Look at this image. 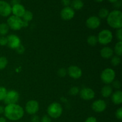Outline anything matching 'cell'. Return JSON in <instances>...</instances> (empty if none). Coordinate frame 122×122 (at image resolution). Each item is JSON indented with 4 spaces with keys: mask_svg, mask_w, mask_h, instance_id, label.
Instances as JSON below:
<instances>
[{
    "mask_svg": "<svg viewBox=\"0 0 122 122\" xmlns=\"http://www.w3.org/2000/svg\"><path fill=\"white\" fill-rule=\"evenodd\" d=\"M5 117L11 121L20 120L25 114L23 108L17 104L6 105L4 112Z\"/></svg>",
    "mask_w": 122,
    "mask_h": 122,
    "instance_id": "1",
    "label": "cell"
},
{
    "mask_svg": "<svg viewBox=\"0 0 122 122\" xmlns=\"http://www.w3.org/2000/svg\"><path fill=\"white\" fill-rule=\"evenodd\" d=\"M107 22L111 27L119 29L122 27V13L119 10H114L109 13Z\"/></svg>",
    "mask_w": 122,
    "mask_h": 122,
    "instance_id": "2",
    "label": "cell"
},
{
    "mask_svg": "<svg viewBox=\"0 0 122 122\" xmlns=\"http://www.w3.org/2000/svg\"><path fill=\"white\" fill-rule=\"evenodd\" d=\"M63 107L61 105L57 102L50 104L47 108V113L48 116L52 119H58L63 113Z\"/></svg>",
    "mask_w": 122,
    "mask_h": 122,
    "instance_id": "3",
    "label": "cell"
},
{
    "mask_svg": "<svg viewBox=\"0 0 122 122\" xmlns=\"http://www.w3.org/2000/svg\"><path fill=\"white\" fill-rule=\"evenodd\" d=\"M113 36L112 31L108 29H103L99 32L97 36L98 42L102 45H106L112 42Z\"/></svg>",
    "mask_w": 122,
    "mask_h": 122,
    "instance_id": "4",
    "label": "cell"
},
{
    "mask_svg": "<svg viewBox=\"0 0 122 122\" xmlns=\"http://www.w3.org/2000/svg\"><path fill=\"white\" fill-rule=\"evenodd\" d=\"M100 77L103 83L106 85H110L115 80L116 72L113 69L107 68L101 72Z\"/></svg>",
    "mask_w": 122,
    "mask_h": 122,
    "instance_id": "5",
    "label": "cell"
},
{
    "mask_svg": "<svg viewBox=\"0 0 122 122\" xmlns=\"http://www.w3.org/2000/svg\"><path fill=\"white\" fill-rule=\"evenodd\" d=\"M7 24L9 28L13 30H19L23 28V20L15 15L10 16L7 19Z\"/></svg>",
    "mask_w": 122,
    "mask_h": 122,
    "instance_id": "6",
    "label": "cell"
},
{
    "mask_svg": "<svg viewBox=\"0 0 122 122\" xmlns=\"http://www.w3.org/2000/svg\"><path fill=\"white\" fill-rule=\"evenodd\" d=\"M20 98L19 92L14 89H11L7 91L5 98L4 100V102L6 105L17 104Z\"/></svg>",
    "mask_w": 122,
    "mask_h": 122,
    "instance_id": "7",
    "label": "cell"
},
{
    "mask_svg": "<svg viewBox=\"0 0 122 122\" xmlns=\"http://www.w3.org/2000/svg\"><path fill=\"white\" fill-rule=\"evenodd\" d=\"M39 110V104L37 101L31 100L27 101L25 106V111L30 115H34L38 112Z\"/></svg>",
    "mask_w": 122,
    "mask_h": 122,
    "instance_id": "8",
    "label": "cell"
},
{
    "mask_svg": "<svg viewBox=\"0 0 122 122\" xmlns=\"http://www.w3.org/2000/svg\"><path fill=\"white\" fill-rule=\"evenodd\" d=\"M7 38V46L12 50H15L21 45V40L17 35L14 34L9 35Z\"/></svg>",
    "mask_w": 122,
    "mask_h": 122,
    "instance_id": "9",
    "label": "cell"
},
{
    "mask_svg": "<svg viewBox=\"0 0 122 122\" xmlns=\"http://www.w3.org/2000/svg\"><path fill=\"white\" fill-rule=\"evenodd\" d=\"M79 95L81 98L83 100L89 101L95 98V93L92 88L85 87L80 90Z\"/></svg>",
    "mask_w": 122,
    "mask_h": 122,
    "instance_id": "10",
    "label": "cell"
},
{
    "mask_svg": "<svg viewBox=\"0 0 122 122\" xmlns=\"http://www.w3.org/2000/svg\"><path fill=\"white\" fill-rule=\"evenodd\" d=\"M67 75L74 79H78L82 76V69L77 66H70L67 70Z\"/></svg>",
    "mask_w": 122,
    "mask_h": 122,
    "instance_id": "11",
    "label": "cell"
},
{
    "mask_svg": "<svg viewBox=\"0 0 122 122\" xmlns=\"http://www.w3.org/2000/svg\"><path fill=\"white\" fill-rule=\"evenodd\" d=\"M92 109L97 113H102L107 108V103L103 100H97L92 104Z\"/></svg>",
    "mask_w": 122,
    "mask_h": 122,
    "instance_id": "12",
    "label": "cell"
},
{
    "mask_svg": "<svg viewBox=\"0 0 122 122\" xmlns=\"http://www.w3.org/2000/svg\"><path fill=\"white\" fill-rule=\"evenodd\" d=\"M11 14V5L5 1L0 0V15L2 17L9 16Z\"/></svg>",
    "mask_w": 122,
    "mask_h": 122,
    "instance_id": "13",
    "label": "cell"
},
{
    "mask_svg": "<svg viewBox=\"0 0 122 122\" xmlns=\"http://www.w3.org/2000/svg\"><path fill=\"white\" fill-rule=\"evenodd\" d=\"M101 25V20L97 16H91L87 19L86 25L87 27L92 30L97 29Z\"/></svg>",
    "mask_w": 122,
    "mask_h": 122,
    "instance_id": "14",
    "label": "cell"
},
{
    "mask_svg": "<svg viewBox=\"0 0 122 122\" xmlns=\"http://www.w3.org/2000/svg\"><path fill=\"white\" fill-rule=\"evenodd\" d=\"M75 10L71 7H64L60 12V16L64 20H70L74 17Z\"/></svg>",
    "mask_w": 122,
    "mask_h": 122,
    "instance_id": "15",
    "label": "cell"
},
{
    "mask_svg": "<svg viewBox=\"0 0 122 122\" xmlns=\"http://www.w3.org/2000/svg\"><path fill=\"white\" fill-rule=\"evenodd\" d=\"M25 11L26 10L25 7L20 4L11 6V13H13V15L21 18L22 17Z\"/></svg>",
    "mask_w": 122,
    "mask_h": 122,
    "instance_id": "16",
    "label": "cell"
},
{
    "mask_svg": "<svg viewBox=\"0 0 122 122\" xmlns=\"http://www.w3.org/2000/svg\"><path fill=\"white\" fill-rule=\"evenodd\" d=\"M114 51L113 49L109 46H104L100 51V55L101 57L105 59H109L113 56Z\"/></svg>",
    "mask_w": 122,
    "mask_h": 122,
    "instance_id": "17",
    "label": "cell"
},
{
    "mask_svg": "<svg viewBox=\"0 0 122 122\" xmlns=\"http://www.w3.org/2000/svg\"><path fill=\"white\" fill-rule=\"evenodd\" d=\"M112 101L115 105H120L122 103V92L120 90H117L112 94Z\"/></svg>",
    "mask_w": 122,
    "mask_h": 122,
    "instance_id": "18",
    "label": "cell"
},
{
    "mask_svg": "<svg viewBox=\"0 0 122 122\" xmlns=\"http://www.w3.org/2000/svg\"><path fill=\"white\" fill-rule=\"evenodd\" d=\"M101 94L104 98L110 97L113 94V87L110 85L104 86L101 89Z\"/></svg>",
    "mask_w": 122,
    "mask_h": 122,
    "instance_id": "19",
    "label": "cell"
},
{
    "mask_svg": "<svg viewBox=\"0 0 122 122\" xmlns=\"http://www.w3.org/2000/svg\"><path fill=\"white\" fill-rule=\"evenodd\" d=\"M71 8L75 10H79L83 8L84 4L82 0H73L71 3Z\"/></svg>",
    "mask_w": 122,
    "mask_h": 122,
    "instance_id": "20",
    "label": "cell"
},
{
    "mask_svg": "<svg viewBox=\"0 0 122 122\" xmlns=\"http://www.w3.org/2000/svg\"><path fill=\"white\" fill-rule=\"evenodd\" d=\"M114 52L116 54V56L119 57H121L122 56V41H118L116 44L114 48Z\"/></svg>",
    "mask_w": 122,
    "mask_h": 122,
    "instance_id": "21",
    "label": "cell"
},
{
    "mask_svg": "<svg viewBox=\"0 0 122 122\" xmlns=\"http://www.w3.org/2000/svg\"><path fill=\"white\" fill-rule=\"evenodd\" d=\"M9 27L5 23L0 24V36H5L9 32Z\"/></svg>",
    "mask_w": 122,
    "mask_h": 122,
    "instance_id": "22",
    "label": "cell"
},
{
    "mask_svg": "<svg viewBox=\"0 0 122 122\" xmlns=\"http://www.w3.org/2000/svg\"><path fill=\"white\" fill-rule=\"evenodd\" d=\"M87 42L89 45L94 46L98 44L97 36L95 35H90L87 38Z\"/></svg>",
    "mask_w": 122,
    "mask_h": 122,
    "instance_id": "23",
    "label": "cell"
},
{
    "mask_svg": "<svg viewBox=\"0 0 122 122\" xmlns=\"http://www.w3.org/2000/svg\"><path fill=\"white\" fill-rule=\"evenodd\" d=\"M109 11L106 8H102L98 12V17L100 19H107L109 14Z\"/></svg>",
    "mask_w": 122,
    "mask_h": 122,
    "instance_id": "24",
    "label": "cell"
},
{
    "mask_svg": "<svg viewBox=\"0 0 122 122\" xmlns=\"http://www.w3.org/2000/svg\"><path fill=\"white\" fill-rule=\"evenodd\" d=\"M33 15L32 12L28 10H26V11L24 13L23 15L22 16V20H23V21H26V22L29 23L33 19Z\"/></svg>",
    "mask_w": 122,
    "mask_h": 122,
    "instance_id": "25",
    "label": "cell"
},
{
    "mask_svg": "<svg viewBox=\"0 0 122 122\" xmlns=\"http://www.w3.org/2000/svg\"><path fill=\"white\" fill-rule=\"evenodd\" d=\"M121 63V58L117 56H113L111 58V64L114 67L118 66Z\"/></svg>",
    "mask_w": 122,
    "mask_h": 122,
    "instance_id": "26",
    "label": "cell"
},
{
    "mask_svg": "<svg viewBox=\"0 0 122 122\" xmlns=\"http://www.w3.org/2000/svg\"><path fill=\"white\" fill-rule=\"evenodd\" d=\"M8 63V60L5 57L0 56V70L4 69L7 67Z\"/></svg>",
    "mask_w": 122,
    "mask_h": 122,
    "instance_id": "27",
    "label": "cell"
},
{
    "mask_svg": "<svg viewBox=\"0 0 122 122\" xmlns=\"http://www.w3.org/2000/svg\"><path fill=\"white\" fill-rule=\"evenodd\" d=\"M7 89L5 87L0 86V101H4L7 93Z\"/></svg>",
    "mask_w": 122,
    "mask_h": 122,
    "instance_id": "28",
    "label": "cell"
},
{
    "mask_svg": "<svg viewBox=\"0 0 122 122\" xmlns=\"http://www.w3.org/2000/svg\"><path fill=\"white\" fill-rule=\"evenodd\" d=\"M80 89L77 86H72L69 90V94L71 96H76L79 93Z\"/></svg>",
    "mask_w": 122,
    "mask_h": 122,
    "instance_id": "29",
    "label": "cell"
},
{
    "mask_svg": "<svg viewBox=\"0 0 122 122\" xmlns=\"http://www.w3.org/2000/svg\"><path fill=\"white\" fill-rule=\"evenodd\" d=\"M112 87L114 88V89H117V90H119L121 88L122 85L120 81L119 80H114L113 82H112Z\"/></svg>",
    "mask_w": 122,
    "mask_h": 122,
    "instance_id": "30",
    "label": "cell"
},
{
    "mask_svg": "<svg viewBox=\"0 0 122 122\" xmlns=\"http://www.w3.org/2000/svg\"><path fill=\"white\" fill-rule=\"evenodd\" d=\"M58 75L60 77H65L67 75V69H64V68H61L58 70Z\"/></svg>",
    "mask_w": 122,
    "mask_h": 122,
    "instance_id": "31",
    "label": "cell"
},
{
    "mask_svg": "<svg viewBox=\"0 0 122 122\" xmlns=\"http://www.w3.org/2000/svg\"><path fill=\"white\" fill-rule=\"evenodd\" d=\"M7 45V38L5 36H0V46Z\"/></svg>",
    "mask_w": 122,
    "mask_h": 122,
    "instance_id": "32",
    "label": "cell"
},
{
    "mask_svg": "<svg viewBox=\"0 0 122 122\" xmlns=\"http://www.w3.org/2000/svg\"><path fill=\"white\" fill-rule=\"evenodd\" d=\"M115 116L116 118L119 120H122V107H120L116 110L115 113Z\"/></svg>",
    "mask_w": 122,
    "mask_h": 122,
    "instance_id": "33",
    "label": "cell"
},
{
    "mask_svg": "<svg viewBox=\"0 0 122 122\" xmlns=\"http://www.w3.org/2000/svg\"><path fill=\"white\" fill-rule=\"evenodd\" d=\"M116 36L117 39L119 40V41H122V29H117L116 33Z\"/></svg>",
    "mask_w": 122,
    "mask_h": 122,
    "instance_id": "34",
    "label": "cell"
},
{
    "mask_svg": "<svg viewBox=\"0 0 122 122\" xmlns=\"http://www.w3.org/2000/svg\"><path fill=\"white\" fill-rule=\"evenodd\" d=\"M15 51L17 52L18 54H22L24 53V52L25 51V46L23 45H20V46H18L16 49H15Z\"/></svg>",
    "mask_w": 122,
    "mask_h": 122,
    "instance_id": "35",
    "label": "cell"
},
{
    "mask_svg": "<svg viewBox=\"0 0 122 122\" xmlns=\"http://www.w3.org/2000/svg\"><path fill=\"white\" fill-rule=\"evenodd\" d=\"M30 122H40L41 119L38 115L34 114V115H32V117H31V119H30Z\"/></svg>",
    "mask_w": 122,
    "mask_h": 122,
    "instance_id": "36",
    "label": "cell"
},
{
    "mask_svg": "<svg viewBox=\"0 0 122 122\" xmlns=\"http://www.w3.org/2000/svg\"><path fill=\"white\" fill-rule=\"evenodd\" d=\"M41 122H51V119L48 116L45 115L42 117Z\"/></svg>",
    "mask_w": 122,
    "mask_h": 122,
    "instance_id": "37",
    "label": "cell"
},
{
    "mask_svg": "<svg viewBox=\"0 0 122 122\" xmlns=\"http://www.w3.org/2000/svg\"><path fill=\"white\" fill-rule=\"evenodd\" d=\"M85 122H98L96 118L94 117L91 116L87 118V119L85 120Z\"/></svg>",
    "mask_w": 122,
    "mask_h": 122,
    "instance_id": "38",
    "label": "cell"
},
{
    "mask_svg": "<svg viewBox=\"0 0 122 122\" xmlns=\"http://www.w3.org/2000/svg\"><path fill=\"white\" fill-rule=\"evenodd\" d=\"M61 2L64 7H69V5L71 4L70 0H61Z\"/></svg>",
    "mask_w": 122,
    "mask_h": 122,
    "instance_id": "39",
    "label": "cell"
},
{
    "mask_svg": "<svg viewBox=\"0 0 122 122\" xmlns=\"http://www.w3.org/2000/svg\"><path fill=\"white\" fill-rule=\"evenodd\" d=\"M114 6L115 8H120L122 7V1L121 0H119L117 2H116L115 3H114Z\"/></svg>",
    "mask_w": 122,
    "mask_h": 122,
    "instance_id": "40",
    "label": "cell"
},
{
    "mask_svg": "<svg viewBox=\"0 0 122 122\" xmlns=\"http://www.w3.org/2000/svg\"><path fill=\"white\" fill-rule=\"evenodd\" d=\"M20 0H11V4L12 6L15 4H20Z\"/></svg>",
    "mask_w": 122,
    "mask_h": 122,
    "instance_id": "41",
    "label": "cell"
},
{
    "mask_svg": "<svg viewBox=\"0 0 122 122\" xmlns=\"http://www.w3.org/2000/svg\"><path fill=\"white\" fill-rule=\"evenodd\" d=\"M4 107L0 105V115L4 114Z\"/></svg>",
    "mask_w": 122,
    "mask_h": 122,
    "instance_id": "42",
    "label": "cell"
},
{
    "mask_svg": "<svg viewBox=\"0 0 122 122\" xmlns=\"http://www.w3.org/2000/svg\"><path fill=\"white\" fill-rule=\"evenodd\" d=\"M29 26V23L23 20V27H26Z\"/></svg>",
    "mask_w": 122,
    "mask_h": 122,
    "instance_id": "43",
    "label": "cell"
},
{
    "mask_svg": "<svg viewBox=\"0 0 122 122\" xmlns=\"http://www.w3.org/2000/svg\"><path fill=\"white\" fill-rule=\"evenodd\" d=\"M0 122H7L5 118L3 117H0Z\"/></svg>",
    "mask_w": 122,
    "mask_h": 122,
    "instance_id": "44",
    "label": "cell"
},
{
    "mask_svg": "<svg viewBox=\"0 0 122 122\" xmlns=\"http://www.w3.org/2000/svg\"><path fill=\"white\" fill-rule=\"evenodd\" d=\"M108 1H109L110 2H111V3H115L116 2H117V1H119V0H108Z\"/></svg>",
    "mask_w": 122,
    "mask_h": 122,
    "instance_id": "45",
    "label": "cell"
},
{
    "mask_svg": "<svg viewBox=\"0 0 122 122\" xmlns=\"http://www.w3.org/2000/svg\"><path fill=\"white\" fill-rule=\"evenodd\" d=\"M95 1H97V2H102V1H103L104 0H95Z\"/></svg>",
    "mask_w": 122,
    "mask_h": 122,
    "instance_id": "46",
    "label": "cell"
}]
</instances>
